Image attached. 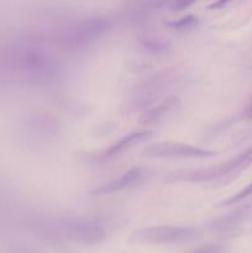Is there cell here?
I'll return each instance as SVG.
<instances>
[{
  "label": "cell",
  "instance_id": "cell-14",
  "mask_svg": "<svg viewBox=\"0 0 252 253\" xmlns=\"http://www.w3.org/2000/svg\"><path fill=\"white\" fill-rule=\"evenodd\" d=\"M247 116H249V118H252V105L250 106L249 110H247Z\"/></svg>",
  "mask_w": 252,
  "mask_h": 253
},
{
  "label": "cell",
  "instance_id": "cell-12",
  "mask_svg": "<svg viewBox=\"0 0 252 253\" xmlns=\"http://www.w3.org/2000/svg\"><path fill=\"white\" fill-rule=\"evenodd\" d=\"M197 0H163V2H167L169 5L172 11H183L192 6Z\"/></svg>",
  "mask_w": 252,
  "mask_h": 253
},
{
  "label": "cell",
  "instance_id": "cell-8",
  "mask_svg": "<svg viewBox=\"0 0 252 253\" xmlns=\"http://www.w3.org/2000/svg\"><path fill=\"white\" fill-rule=\"evenodd\" d=\"M180 106L179 99L172 96V98H168L166 100L161 101L157 105L152 106L148 110H146L145 113L141 115L138 123L141 125H157V124L162 123L168 115L175 111V109H178Z\"/></svg>",
  "mask_w": 252,
  "mask_h": 253
},
{
  "label": "cell",
  "instance_id": "cell-3",
  "mask_svg": "<svg viewBox=\"0 0 252 253\" xmlns=\"http://www.w3.org/2000/svg\"><path fill=\"white\" fill-rule=\"evenodd\" d=\"M216 155L215 151L200 148L198 146L183 142L165 141L147 146L142 151L146 158H177V160H198V158H210Z\"/></svg>",
  "mask_w": 252,
  "mask_h": 253
},
{
  "label": "cell",
  "instance_id": "cell-2",
  "mask_svg": "<svg viewBox=\"0 0 252 253\" xmlns=\"http://www.w3.org/2000/svg\"><path fill=\"white\" fill-rule=\"evenodd\" d=\"M199 237V230L190 226L156 225L138 229L132 232V244L143 245H173L190 242Z\"/></svg>",
  "mask_w": 252,
  "mask_h": 253
},
{
  "label": "cell",
  "instance_id": "cell-11",
  "mask_svg": "<svg viewBox=\"0 0 252 253\" xmlns=\"http://www.w3.org/2000/svg\"><path fill=\"white\" fill-rule=\"evenodd\" d=\"M225 247L221 244H207L197 247L188 253H224Z\"/></svg>",
  "mask_w": 252,
  "mask_h": 253
},
{
  "label": "cell",
  "instance_id": "cell-5",
  "mask_svg": "<svg viewBox=\"0 0 252 253\" xmlns=\"http://www.w3.org/2000/svg\"><path fill=\"white\" fill-rule=\"evenodd\" d=\"M62 230L68 240L88 246L100 244L106 237L103 227L93 221H67L62 225Z\"/></svg>",
  "mask_w": 252,
  "mask_h": 253
},
{
  "label": "cell",
  "instance_id": "cell-7",
  "mask_svg": "<svg viewBox=\"0 0 252 253\" xmlns=\"http://www.w3.org/2000/svg\"><path fill=\"white\" fill-rule=\"evenodd\" d=\"M251 210V204L244 205V207L234 210L230 214L212 220L211 224H210V229L215 232H219V234H232V232L237 231L242 226V224H245L249 220Z\"/></svg>",
  "mask_w": 252,
  "mask_h": 253
},
{
  "label": "cell",
  "instance_id": "cell-13",
  "mask_svg": "<svg viewBox=\"0 0 252 253\" xmlns=\"http://www.w3.org/2000/svg\"><path fill=\"white\" fill-rule=\"evenodd\" d=\"M232 0H216V1L211 2V4L208 6V9L209 10H219V9H222V7L226 6L229 2H231Z\"/></svg>",
  "mask_w": 252,
  "mask_h": 253
},
{
  "label": "cell",
  "instance_id": "cell-4",
  "mask_svg": "<svg viewBox=\"0 0 252 253\" xmlns=\"http://www.w3.org/2000/svg\"><path fill=\"white\" fill-rule=\"evenodd\" d=\"M150 175L151 170L148 168L136 166V167L130 168L125 173H123L120 177L114 178V179L94 188L93 190H90V194L94 197H104V195H110L114 193L131 189V188L138 187L142 183H145L150 178Z\"/></svg>",
  "mask_w": 252,
  "mask_h": 253
},
{
  "label": "cell",
  "instance_id": "cell-10",
  "mask_svg": "<svg viewBox=\"0 0 252 253\" xmlns=\"http://www.w3.org/2000/svg\"><path fill=\"white\" fill-rule=\"evenodd\" d=\"M250 195H252V182L250 184H247L246 187L242 188L241 190H239L235 194L230 195L229 198L224 199L222 202H220L217 204V207H230V205H236L239 203H241L242 200H245L246 198H249Z\"/></svg>",
  "mask_w": 252,
  "mask_h": 253
},
{
  "label": "cell",
  "instance_id": "cell-9",
  "mask_svg": "<svg viewBox=\"0 0 252 253\" xmlns=\"http://www.w3.org/2000/svg\"><path fill=\"white\" fill-rule=\"evenodd\" d=\"M198 22H199V20L197 16L187 15V16H182L177 20H168L165 22V25L173 31H189L197 26Z\"/></svg>",
  "mask_w": 252,
  "mask_h": 253
},
{
  "label": "cell",
  "instance_id": "cell-1",
  "mask_svg": "<svg viewBox=\"0 0 252 253\" xmlns=\"http://www.w3.org/2000/svg\"><path fill=\"white\" fill-rule=\"evenodd\" d=\"M252 165V147L246 148L235 157L199 169H187L172 172L165 178L167 183L188 182V183H210L216 182L219 184H227L239 177L245 169Z\"/></svg>",
  "mask_w": 252,
  "mask_h": 253
},
{
  "label": "cell",
  "instance_id": "cell-6",
  "mask_svg": "<svg viewBox=\"0 0 252 253\" xmlns=\"http://www.w3.org/2000/svg\"><path fill=\"white\" fill-rule=\"evenodd\" d=\"M151 135H152V131L148 130L133 131V132L127 133V135L123 136L120 140L114 142L113 145L109 146V147L106 148V150H104L103 152L99 153L95 157V160L99 161V162H104V161H109L113 160V158L119 157V156L127 152L128 150H131V148L135 147V146L145 142L146 140L150 138Z\"/></svg>",
  "mask_w": 252,
  "mask_h": 253
}]
</instances>
